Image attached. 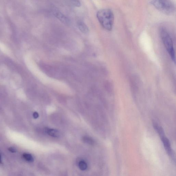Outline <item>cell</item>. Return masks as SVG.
<instances>
[{
	"mask_svg": "<svg viewBox=\"0 0 176 176\" xmlns=\"http://www.w3.org/2000/svg\"><path fill=\"white\" fill-rule=\"evenodd\" d=\"M97 19L103 28L106 30L111 31L114 23V13L111 9H105L100 10L96 14Z\"/></svg>",
	"mask_w": 176,
	"mask_h": 176,
	"instance_id": "obj_1",
	"label": "cell"
},
{
	"mask_svg": "<svg viewBox=\"0 0 176 176\" xmlns=\"http://www.w3.org/2000/svg\"><path fill=\"white\" fill-rule=\"evenodd\" d=\"M160 35L167 52H168L172 61L175 63V50L174 48L173 42L169 33L166 29L162 28L160 31Z\"/></svg>",
	"mask_w": 176,
	"mask_h": 176,
	"instance_id": "obj_2",
	"label": "cell"
},
{
	"mask_svg": "<svg viewBox=\"0 0 176 176\" xmlns=\"http://www.w3.org/2000/svg\"><path fill=\"white\" fill-rule=\"evenodd\" d=\"M151 3L157 9L165 14L171 15L175 12V7L169 0H152Z\"/></svg>",
	"mask_w": 176,
	"mask_h": 176,
	"instance_id": "obj_3",
	"label": "cell"
},
{
	"mask_svg": "<svg viewBox=\"0 0 176 176\" xmlns=\"http://www.w3.org/2000/svg\"><path fill=\"white\" fill-rule=\"evenodd\" d=\"M160 138H161L162 142L163 143L164 147H165L167 154L171 157H174L173 152L171 147L170 140L165 136V135L160 137Z\"/></svg>",
	"mask_w": 176,
	"mask_h": 176,
	"instance_id": "obj_4",
	"label": "cell"
},
{
	"mask_svg": "<svg viewBox=\"0 0 176 176\" xmlns=\"http://www.w3.org/2000/svg\"><path fill=\"white\" fill-rule=\"evenodd\" d=\"M55 15L57 18L59 19L60 21L63 23L65 24H69V19L67 17L65 16V15L60 13V12H56L55 13Z\"/></svg>",
	"mask_w": 176,
	"mask_h": 176,
	"instance_id": "obj_5",
	"label": "cell"
},
{
	"mask_svg": "<svg viewBox=\"0 0 176 176\" xmlns=\"http://www.w3.org/2000/svg\"><path fill=\"white\" fill-rule=\"evenodd\" d=\"M77 25L78 29L82 32L84 34H87L88 32V27L84 22L82 21H79L78 22Z\"/></svg>",
	"mask_w": 176,
	"mask_h": 176,
	"instance_id": "obj_6",
	"label": "cell"
},
{
	"mask_svg": "<svg viewBox=\"0 0 176 176\" xmlns=\"http://www.w3.org/2000/svg\"><path fill=\"white\" fill-rule=\"evenodd\" d=\"M45 131L46 133L51 136L54 137H58L60 136V132L59 131L55 129L47 128Z\"/></svg>",
	"mask_w": 176,
	"mask_h": 176,
	"instance_id": "obj_7",
	"label": "cell"
},
{
	"mask_svg": "<svg viewBox=\"0 0 176 176\" xmlns=\"http://www.w3.org/2000/svg\"><path fill=\"white\" fill-rule=\"evenodd\" d=\"M153 126L155 130L158 134L160 137L165 136L164 130L161 126H159L156 123H153Z\"/></svg>",
	"mask_w": 176,
	"mask_h": 176,
	"instance_id": "obj_8",
	"label": "cell"
},
{
	"mask_svg": "<svg viewBox=\"0 0 176 176\" xmlns=\"http://www.w3.org/2000/svg\"><path fill=\"white\" fill-rule=\"evenodd\" d=\"M78 167L81 170L84 171L86 170L88 168V165L85 161L83 160L80 161L78 163Z\"/></svg>",
	"mask_w": 176,
	"mask_h": 176,
	"instance_id": "obj_9",
	"label": "cell"
},
{
	"mask_svg": "<svg viewBox=\"0 0 176 176\" xmlns=\"http://www.w3.org/2000/svg\"><path fill=\"white\" fill-rule=\"evenodd\" d=\"M23 158L26 161L32 163L34 161V158L32 155L28 153H25L23 154Z\"/></svg>",
	"mask_w": 176,
	"mask_h": 176,
	"instance_id": "obj_10",
	"label": "cell"
},
{
	"mask_svg": "<svg viewBox=\"0 0 176 176\" xmlns=\"http://www.w3.org/2000/svg\"><path fill=\"white\" fill-rule=\"evenodd\" d=\"M83 140L85 142L89 144H93L94 143V141L91 138L88 137H84L83 138Z\"/></svg>",
	"mask_w": 176,
	"mask_h": 176,
	"instance_id": "obj_11",
	"label": "cell"
},
{
	"mask_svg": "<svg viewBox=\"0 0 176 176\" xmlns=\"http://www.w3.org/2000/svg\"><path fill=\"white\" fill-rule=\"evenodd\" d=\"M72 3L74 6L79 7L81 6V3L79 0H71Z\"/></svg>",
	"mask_w": 176,
	"mask_h": 176,
	"instance_id": "obj_12",
	"label": "cell"
},
{
	"mask_svg": "<svg viewBox=\"0 0 176 176\" xmlns=\"http://www.w3.org/2000/svg\"><path fill=\"white\" fill-rule=\"evenodd\" d=\"M8 150L11 152L14 153L16 152V149L13 147H10L8 149Z\"/></svg>",
	"mask_w": 176,
	"mask_h": 176,
	"instance_id": "obj_13",
	"label": "cell"
},
{
	"mask_svg": "<svg viewBox=\"0 0 176 176\" xmlns=\"http://www.w3.org/2000/svg\"><path fill=\"white\" fill-rule=\"evenodd\" d=\"M39 116V114H38L37 112H35L34 113V114H33V116H34V117L35 118V119L37 118Z\"/></svg>",
	"mask_w": 176,
	"mask_h": 176,
	"instance_id": "obj_14",
	"label": "cell"
},
{
	"mask_svg": "<svg viewBox=\"0 0 176 176\" xmlns=\"http://www.w3.org/2000/svg\"><path fill=\"white\" fill-rule=\"evenodd\" d=\"M2 163L1 156V153H0V163Z\"/></svg>",
	"mask_w": 176,
	"mask_h": 176,
	"instance_id": "obj_15",
	"label": "cell"
}]
</instances>
